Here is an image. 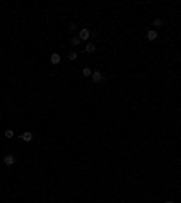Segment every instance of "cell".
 <instances>
[{
    "mask_svg": "<svg viewBox=\"0 0 181 203\" xmlns=\"http://www.w3.org/2000/svg\"><path fill=\"white\" fill-rule=\"evenodd\" d=\"M82 74H83V76H85V78H89V76H92V71L89 69V67H83V71H82Z\"/></svg>",
    "mask_w": 181,
    "mask_h": 203,
    "instance_id": "obj_7",
    "label": "cell"
},
{
    "mask_svg": "<svg viewBox=\"0 0 181 203\" xmlns=\"http://www.w3.org/2000/svg\"><path fill=\"white\" fill-rule=\"evenodd\" d=\"M152 24H154V27H161V25H163V20H161V18H154Z\"/></svg>",
    "mask_w": 181,
    "mask_h": 203,
    "instance_id": "obj_9",
    "label": "cell"
},
{
    "mask_svg": "<svg viewBox=\"0 0 181 203\" xmlns=\"http://www.w3.org/2000/svg\"><path fill=\"white\" fill-rule=\"evenodd\" d=\"M13 163H15V156H13V154H5V156H4V165H13Z\"/></svg>",
    "mask_w": 181,
    "mask_h": 203,
    "instance_id": "obj_3",
    "label": "cell"
},
{
    "mask_svg": "<svg viewBox=\"0 0 181 203\" xmlns=\"http://www.w3.org/2000/svg\"><path fill=\"white\" fill-rule=\"evenodd\" d=\"M94 49H96L94 44H87V45H85V51H87V53H94Z\"/></svg>",
    "mask_w": 181,
    "mask_h": 203,
    "instance_id": "obj_8",
    "label": "cell"
},
{
    "mask_svg": "<svg viewBox=\"0 0 181 203\" xmlns=\"http://www.w3.org/2000/svg\"><path fill=\"white\" fill-rule=\"evenodd\" d=\"M165 203H174V201H165Z\"/></svg>",
    "mask_w": 181,
    "mask_h": 203,
    "instance_id": "obj_13",
    "label": "cell"
},
{
    "mask_svg": "<svg viewBox=\"0 0 181 203\" xmlns=\"http://www.w3.org/2000/svg\"><path fill=\"white\" fill-rule=\"evenodd\" d=\"M76 58H78V53H74V51H72L71 55H69V60H76Z\"/></svg>",
    "mask_w": 181,
    "mask_h": 203,
    "instance_id": "obj_12",
    "label": "cell"
},
{
    "mask_svg": "<svg viewBox=\"0 0 181 203\" xmlns=\"http://www.w3.org/2000/svg\"><path fill=\"white\" fill-rule=\"evenodd\" d=\"M156 38H158V31H156V29H149V31H147V40L154 42Z\"/></svg>",
    "mask_w": 181,
    "mask_h": 203,
    "instance_id": "obj_2",
    "label": "cell"
},
{
    "mask_svg": "<svg viewBox=\"0 0 181 203\" xmlns=\"http://www.w3.org/2000/svg\"><path fill=\"white\" fill-rule=\"evenodd\" d=\"M80 42H82V40H80V36H74V38H71V45H72V47H76V45H78Z\"/></svg>",
    "mask_w": 181,
    "mask_h": 203,
    "instance_id": "obj_10",
    "label": "cell"
},
{
    "mask_svg": "<svg viewBox=\"0 0 181 203\" xmlns=\"http://www.w3.org/2000/svg\"><path fill=\"white\" fill-rule=\"evenodd\" d=\"M60 62H62V56L58 55V53H53L51 55V64H55V65H58Z\"/></svg>",
    "mask_w": 181,
    "mask_h": 203,
    "instance_id": "obj_5",
    "label": "cell"
},
{
    "mask_svg": "<svg viewBox=\"0 0 181 203\" xmlns=\"http://www.w3.org/2000/svg\"><path fill=\"white\" fill-rule=\"evenodd\" d=\"M22 140H24V141H31V140H33V132H31V131H25V132L22 134Z\"/></svg>",
    "mask_w": 181,
    "mask_h": 203,
    "instance_id": "obj_6",
    "label": "cell"
},
{
    "mask_svg": "<svg viewBox=\"0 0 181 203\" xmlns=\"http://www.w3.org/2000/svg\"><path fill=\"white\" fill-rule=\"evenodd\" d=\"M4 136H5V138H13V136H15V132H13L11 129H8V131L4 132Z\"/></svg>",
    "mask_w": 181,
    "mask_h": 203,
    "instance_id": "obj_11",
    "label": "cell"
},
{
    "mask_svg": "<svg viewBox=\"0 0 181 203\" xmlns=\"http://www.w3.org/2000/svg\"><path fill=\"white\" fill-rule=\"evenodd\" d=\"M92 82H94V84H102L103 82V80H105V76H103V73L102 71H92Z\"/></svg>",
    "mask_w": 181,
    "mask_h": 203,
    "instance_id": "obj_1",
    "label": "cell"
},
{
    "mask_svg": "<svg viewBox=\"0 0 181 203\" xmlns=\"http://www.w3.org/2000/svg\"><path fill=\"white\" fill-rule=\"evenodd\" d=\"M89 38H91L89 29H80V40H89Z\"/></svg>",
    "mask_w": 181,
    "mask_h": 203,
    "instance_id": "obj_4",
    "label": "cell"
}]
</instances>
